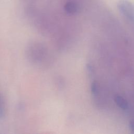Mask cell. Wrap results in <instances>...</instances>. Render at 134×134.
Masks as SVG:
<instances>
[{
	"label": "cell",
	"instance_id": "6da1fadb",
	"mask_svg": "<svg viewBox=\"0 0 134 134\" xmlns=\"http://www.w3.org/2000/svg\"><path fill=\"white\" fill-rule=\"evenodd\" d=\"M118 9L127 18L134 21V6L126 0L120 1L117 5Z\"/></svg>",
	"mask_w": 134,
	"mask_h": 134
},
{
	"label": "cell",
	"instance_id": "7a4b0ae2",
	"mask_svg": "<svg viewBox=\"0 0 134 134\" xmlns=\"http://www.w3.org/2000/svg\"><path fill=\"white\" fill-rule=\"evenodd\" d=\"M79 7L77 4L73 1H69L64 5V10L69 14L73 15L77 12Z\"/></svg>",
	"mask_w": 134,
	"mask_h": 134
},
{
	"label": "cell",
	"instance_id": "3957f363",
	"mask_svg": "<svg viewBox=\"0 0 134 134\" xmlns=\"http://www.w3.org/2000/svg\"><path fill=\"white\" fill-rule=\"evenodd\" d=\"M115 101L121 108L123 109H127L128 108V102L122 97L117 95L115 98Z\"/></svg>",
	"mask_w": 134,
	"mask_h": 134
},
{
	"label": "cell",
	"instance_id": "277c9868",
	"mask_svg": "<svg viewBox=\"0 0 134 134\" xmlns=\"http://www.w3.org/2000/svg\"><path fill=\"white\" fill-rule=\"evenodd\" d=\"M5 115V108L0 96V119L4 117Z\"/></svg>",
	"mask_w": 134,
	"mask_h": 134
}]
</instances>
